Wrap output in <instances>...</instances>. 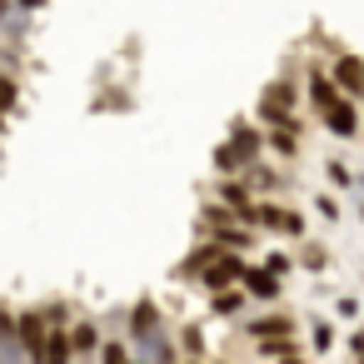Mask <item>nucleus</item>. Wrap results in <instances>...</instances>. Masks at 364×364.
<instances>
[{"label": "nucleus", "mask_w": 364, "mask_h": 364, "mask_svg": "<svg viewBox=\"0 0 364 364\" xmlns=\"http://www.w3.org/2000/svg\"><path fill=\"white\" fill-rule=\"evenodd\" d=\"M240 274H245V259L235 255V250H220L195 279H200V289L205 294H215V289H230V284H240Z\"/></svg>", "instance_id": "1"}, {"label": "nucleus", "mask_w": 364, "mask_h": 364, "mask_svg": "<svg viewBox=\"0 0 364 364\" xmlns=\"http://www.w3.org/2000/svg\"><path fill=\"white\" fill-rule=\"evenodd\" d=\"M46 334H50V319H46L41 309L16 314V339H21V349H26L31 364H41V354H46Z\"/></svg>", "instance_id": "2"}, {"label": "nucleus", "mask_w": 364, "mask_h": 364, "mask_svg": "<svg viewBox=\"0 0 364 364\" xmlns=\"http://www.w3.org/2000/svg\"><path fill=\"white\" fill-rule=\"evenodd\" d=\"M319 115H324V130H329V135H339V140H354V135H359V105H354L349 95H339V100H334L329 110H319Z\"/></svg>", "instance_id": "3"}, {"label": "nucleus", "mask_w": 364, "mask_h": 364, "mask_svg": "<svg viewBox=\"0 0 364 364\" xmlns=\"http://www.w3.org/2000/svg\"><path fill=\"white\" fill-rule=\"evenodd\" d=\"M240 289H245L250 299H264V304H274V299H279V289H284V279H279V274H269L264 264H245V274H240Z\"/></svg>", "instance_id": "4"}, {"label": "nucleus", "mask_w": 364, "mask_h": 364, "mask_svg": "<svg viewBox=\"0 0 364 364\" xmlns=\"http://www.w3.org/2000/svg\"><path fill=\"white\" fill-rule=\"evenodd\" d=\"M165 324H160V309H155V299H140L135 309H130V339H135V349H145L155 334H160Z\"/></svg>", "instance_id": "5"}, {"label": "nucleus", "mask_w": 364, "mask_h": 364, "mask_svg": "<svg viewBox=\"0 0 364 364\" xmlns=\"http://www.w3.org/2000/svg\"><path fill=\"white\" fill-rule=\"evenodd\" d=\"M329 80H334L339 95L354 100V95H359V80H364V60H359V55H334V75H329Z\"/></svg>", "instance_id": "6"}, {"label": "nucleus", "mask_w": 364, "mask_h": 364, "mask_svg": "<svg viewBox=\"0 0 364 364\" xmlns=\"http://www.w3.org/2000/svg\"><path fill=\"white\" fill-rule=\"evenodd\" d=\"M41 364H75V354H70V324H50Z\"/></svg>", "instance_id": "7"}, {"label": "nucleus", "mask_w": 364, "mask_h": 364, "mask_svg": "<svg viewBox=\"0 0 364 364\" xmlns=\"http://www.w3.org/2000/svg\"><path fill=\"white\" fill-rule=\"evenodd\" d=\"M230 145L240 150V160H245V165H255V160H259V150H264V135H259L255 125H240V120H235V130H230Z\"/></svg>", "instance_id": "8"}, {"label": "nucleus", "mask_w": 364, "mask_h": 364, "mask_svg": "<svg viewBox=\"0 0 364 364\" xmlns=\"http://www.w3.org/2000/svg\"><path fill=\"white\" fill-rule=\"evenodd\" d=\"M210 240H215L220 250H235V255L255 245V235H250V225H235V220H230V225H215V230H210Z\"/></svg>", "instance_id": "9"}, {"label": "nucleus", "mask_w": 364, "mask_h": 364, "mask_svg": "<svg viewBox=\"0 0 364 364\" xmlns=\"http://www.w3.org/2000/svg\"><path fill=\"white\" fill-rule=\"evenodd\" d=\"M245 334H250V339H274V334H294V319H289V314H259V319H250V324H245Z\"/></svg>", "instance_id": "10"}, {"label": "nucleus", "mask_w": 364, "mask_h": 364, "mask_svg": "<svg viewBox=\"0 0 364 364\" xmlns=\"http://www.w3.org/2000/svg\"><path fill=\"white\" fill-rule=\"evenodd\" d=\"M70 354H75V359H90V354H100V329H95L90 319L70 324Z\"/></svg>", "instance_id": "11"}, {"label": "nucleus", "mask_w": 364, "mask_h": 364, "mask_svg": "<svg viewBox=\"0 0 364 364\" xmlns=\"http://www.w3.org/2000/svg\"><path fill=\"white\" fill-rule=\"evenodd\" d=\"M245 299H250V294H245L240 284H230V289H215V294H210V309H215L220 319H235V314H245Z\"/></svg>", "instance_id": "12"}, {"label": "nucleus", "mask_w": 364, "mask_h": 364, "mask_svg": "<svg viewBox=\"0 0 364 364\" xmlns=\"http://www.w3.org/2000/svg\"><path fill=\"white\" fill-rule=\"evenodd\" d=\"M309 100H314V110H329L339 100V90H334V80L324 70H309Z\"/></svg>", "instance_id": "13"}, {"label": "nucleus", "mask_w": 364, "mask_h": 364, "mask_svg": "<svg viewBox=\"0 0 364 364\" xmlns=\"http://www.w3.org/2000/svg\"><path fill=\"white\" fill-rule=\"evenodd\" d=\"M259 359H284V354H299L294 349V334H274V339H255Z\"/></svg>", "instance_id": "14"}, {"label": "nucleus", "mask_w": 364, "mask_h": 364, "mask_svg": "<svg viewBox=\"0 0 364 364\" xmlns=\"http://www.w3.org/2000/svg\"><path fill=\"white\" fill-rule=\"evenodd\" d=\"M269 150L279 160H294L299 155V130H269Z\"/></svg>", "instance_id": "15"}, {"label": "nucleus", "mask_w": 364, "mask_h": 364, "mask_svg": "<svg viewBox=\"0 0 364 364\" xmlns=\"http://www.w3.org/2000/svg\"><path fill=\"white\" fill-rule=\"evenodd\" d=\"M215 170L220 175H245V160H240V150L225 140V145H215Z\"/></svg>", "instance_id": "16"}, {"label": "nucleus", "mask_w": 364, "mask_h": 364, "mask_svg": "<svg viewBox=\"0 0 364 364\" xmlns=\"http://www.w3.org/2000/svg\"><path fill=\"white\" fill-rule=\"evenodd\" d=\"M180 344H185V359H205V329L200 324H185L180 329Z\"/></svg>", "instance_id": "17"}, {"label": "nucleus", "mask_w": 364, "mask_h": 364, "mask_svg": "<svg viewBox=\"0 0 364 364\" xmlns=\"http://www.w3.org/2000/svg\"><path fill=\"white\" fill-rule=\"evenodd\" d=\"M16 100H21L16 75H6V70H0V115H11V110H16Z\"/></svg>", "instance_id": "18"}, {"label": "nucleus", "mask_w": 364, "mask_h": 364, "mask_svg": "<svg viewBox=\"0 0 364 364\" xmlns=\"http://www.w3.org/2000/svg\"><path fill=\"white\" fill-rule=\"evenodd\" d=\"M100 364H130V349L120 339H100Z\"/></svg>", "instance_id": "19"}, {"label": "nucleus", "mask_w": 364, "mask_h": 364, "mask_svg": "<svg viewBox=\"0 0 364 364\" xmlns=\"http://www.w3.org/2000/svg\"><path fill=\"white\" fill-rule=\"evenodd\" d=\"M279 235L299 240V235H304V215H299V210H284V220H279Z\"/></svg>", "instance_id": "20"}, {"label": "nucleus", "mask_w": 364, "mask_h": 364, "mask_svg": "<svg viewBox=\"0 0 364 364\" xmlns=\"http://www.w3.org/2000/svg\"><path fill=\"white\" fill-rule=\"evenodd\" d=\"M324 175H329V185H354V175L344 170V160H329V165H324Z\"/></svg>", "instance_id": "21"}, {"label": "nucleus", "mask_w": 364, "mask_h": 364, "mask_svg": "<svg viewBox=\"0 0 364 364\" xmlns=\"http://www.w3.org/2000/svg\"><path fill=\"white\" fill-rule=\"evenodd\" d=\"M299 264H304V269H324V264H329V255H324L319 245H309V250L299 255Z\"/></svg>", "instance_id": "22"}, {"label": "nucleus", "mask_w": 364, "mask_h": 364, "mask_svg": "<svg viewBox=\"0 0 364 364\" xmlns=\"http://www.w3.org/2000/svg\"><path fill=\"white\" fill-rule=\"evenodd\" d=\"M314 349H319V354L334 349V329H329V324H314Z\"/></svg>", "instance_id": "23"}, {"label": "nucleus", "mask_w": 364, "mask_h": 364, "mask_svg": "<svg viewBox=\"0 0 364 364\" xmlns=\"http://www.w3.org/2000/svg\"><path fill=\"white\" fill-rule=\"evenodd\" d=\"M264 269H269V274H279V279H284V274H289V255H269V259H264Z\"/></svg>", "instance_id": "24"}, {"label": "nucleus", "mask_w": 364, "mask_h": 364, "mask_svg": "<svg viewBox=\"0 0 364 364\" xmlns=\"http://www.w3.org/2000/svg\"><path fill=\"white\" fill-rule=\"evenodd\" d=\"M11 6H16L21 16H36V11H46V6H50V0H11Z\"/></svg>", "instance_id": "25"}, {"label": "nucleus", "mask_w": 364, "mask_h": 364, "mask_svg": "<svg viewBox=\"0 0 364 364\" xmlns=\"http://www.w3.org/2000/svg\"><path fill=\"white\" fill-rule=\"evenodd\" d=\"M314 205H319V215H324V220H339V205H334V195H319Z\"/></svg>", "instance_id": "26"}, {"label": "nucleus", "mask_w": 364, "mask_h": 364, "mask_svg": "<svg viewBox=\"0 0 364 364\" xmlns=\"http://www.w3.org/2000/svg\"><path fill=\"white\" fill-rule=\"evenodd\" d=\"M16 16V6H11V0H0V21H11Z\"/></svg>", "instance_id": "27"}, {"label": "nucleus", "mask_w": 364, "mask_h": 364, "mask_svg": "<svg viewBox=\"0 0 364 364\" xmlns=\"http://www.w3.org/2000/svg\"><path fill=\"white\" fill-rule=\"evenodd\" d=\"M354 354H364V329H359V334H354Z\"/></svg>", "instance_id": "28"}, {"label": "nucleus", "mask_w": 364, "mask_h": 364, "mask_svg": "<svg viewBox=\"0 0 364 364\" xmlns=\"http://www.w3.org/2000/svg\"><path fill=\"white\" fill-rule=\"evenodd\" d=\"M279 364H304V359H299V354H284V359H279Z\"/></svg>", "instance_id": "29"}, {"label": "nucleus", "mask_w": 364, "mask_h": 364, "mask_svg": "<svg viewBox=\"0 0 364 364\" xmlns=\"http://www.w3.org/2000/svg\"><path fill=\"white\" fill-rule=\"evenodd\" d=\"M180 364H205V359H180Z\"/></svg>", "instance_id": "30"}, {"label": "nucleus", "mask_w": 364, "mask_h": 364, "mask_svg": "<svg viewBox=\"0 0 364 364\" xmlns=\"http://www.w3.org/2000/svg\"><path fill=\"white\" fill-rule=\"evenodd\" d=\"M354 100H364V80H359V95H354Z\"/></svg>", "instance_id": "31"}, {"label": "nucleus", "mask_w": 364, "mask_h": 364, "mask_svg": "<svg viewBox=\"0 0 364 364\" xmlns=\"http://www.w3.org/2000/svg\"><path fill=\"white\" fill-rule=\"evenodd\" d=\"M0 135H6V115H0Z\"/></svg>", "instance_id": "32"}, {"label": "nucleus", "mask_w": 364, "mask_h": 364, "mask_svg": "<svg viewBox=\"0 0 364 364\" xmlns=\"http://www.w3.org/2000/svg\"><path fill=\"white\" fill-rule=\"evenodd\" d=\"M130 364H150V359H130Z\"/></svg>", "instance_id": "33"}, {"label": "nucleus", "mask_w": 364, "mask_h": 364, "mask_svg": "<svg viewBox=\"0 0 364 364\" xmlns=\"http://www.w3.org/2000/svg\"><path fill=\"white\" fill-rule=\"evenodd\" d=\"M359 364H364V354H359Z\"/></svg>", "instance_id": "34"}]
</instances>
